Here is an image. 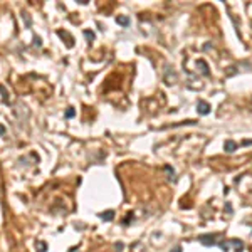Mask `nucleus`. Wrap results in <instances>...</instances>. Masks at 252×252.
Wrapping results in <instances>:
<instances>
[{"label":"nucleus","instance_id":"1","mask_svg":"<svg viewBox=\"0 0 252 252\" xmlns=\"http://www.w3.org/2000/svg\"><path fill=\"white\" fill-rule=\"evenodd\" d=\"M198 240H200L203 245H207V247L219 244V242H217V235H212V234H203V235H200V237H198Z\"/></svg>","mask_w":252,"mask_h":252},{"label":"nucleus","instance_id":"2","mask_svg":"<svg viewBox=\"0 0 252 252\" xmlns=\"http://www.w3.org/2000/svg\"><path fill=\"white\" fill-rule=\"evenodd\" d=\"M210 104L207 103V101H203V99H200L197 103V111H198V114H202V116H207L210 113Z\"/></svg>","mask_w":252,"mask_h":252},{"label":"nucleus","instance_id":"3","mask_svg":"<svg viewBox=\"0 0 252 252\" xmlns=\"http://www.w3.org/2000/svg\"><path fill=\"white\" fill-rule=\"evenodd\" d=\"M234 247L235 252H242L244 250V244H242V240H237V239H232V240H229V247Z\"/></svg>","mask_w":252,"mask_h":252},{"label":"nucleus","instance_id":"4","mask_svg":"<svg viewBox=\"0 0 252 252\" xmlns=\"http://www.w3.org/2000/svg\"><path fill=\"white\" fill-rule=\"evenodd\" d=\"M223 150L227 151V153H234L235 150H237V143L232 140H227L225 143H223Z\"/></svg>","mask_w":252,"mask_h":252},{"label":"nucleus","instance_id":"5","mask_svg":"<svg viewBox=\"0 0 252 252\" xmlns=\"http://www.w3.org/2000/svg\"><path fill=\"white\" fill-rule=\"evenodd\" d=\"M197 66L200 67V72L203 76H210V71H209V66H207V62L203 61V59H200V61L197 62Z\"/></svg>","mask_w":252,"mask_h":252},{"label":"nucleus","instance_id":"6","mask_svg":"<svg viewBox=\"0 0 252 252\" xmlns=\"http://www.w3.org/2000/svg\"><path fill=\"white\" fill-rule=\"evenodd\" d=\"M57 36L62 37V39H67V47H72L74 46V39H72L71 36H69L67 32H62V30H57Z\"/></svg>","mask_w":252,"mask_h":252},{"label":"nucleus","instance_id":"7","mask_svg":"<svg viewBox=\"0 0 252 252\" xmlns=\"http://www.w3.org/2000/svg\"><path fill=\"white\" fill-rule=\"evenodd\" d=\"M116 22H118L119 25H123V27H128V25H130V17H128V15H118V17H116Z\"/></svg>","mask_w":252,"mask_h":252},{"label":"nucleus","instance_id":"8","mask_svg":"<svg viewBox=\"0 0 252 252\" xmlns=\"http://www.w3.org/2000/svg\"><path fill=\"white\" fill-rule=\"evenodd\" d=\"M99 217H101V220H104V222H111L113 217H114V212H113V210H108V212L99 213Z\"/></svg>","mask_w":252,"mask_h":252},{"label":"nucleus","instance_id":"9","mask_svg":"<svg viewBox=\"0 0 252 252\" xmlns=\"http://www.w3.org/2000/svg\"><path fill=\"white\" fill-rule=\"evenodd\" d=\"M36 250H37V252H46V250H47V245H46V242H37V245H36Z\"/></svg>","mask_w":252,"mask_h":252},{"label":"nucleus","instance_id":"10","mask_svg":"<svg viewBox=\"0 0 252 252\" xmlns=\"http://www.w3.org/2000/svg\"><path fill=\"white\" fill-rule=\"evenodd\" d=\"M84 37H86L89 42H93V40H94V32H93V30H84Z\"/></svg>","mask_w":252,"mask_h":252},{"label":"nucleus","instance_id":"11","mask_svg":"<svg viewBox=\"0 0 252 252\" xmlns=\"http://www.w3.org/2000/svg\"><path fill=\"white\" fill-rule=\"evenodd\" d=\"M0 93H2V96H4V101H7L9 99V93H7V89H5L2 84H0Z\"/></svg>","mask_w":252,"mask_h":252},{"label":"nucleus","instance_id":"12","mask_svg":"<svg viewBox=\"0 0 252 252\" xmlns=\"http://www.w3.org/2000/svg\"><path fill=\"white\" fill-rule=\"evenodd\" d=\"M74 114H76L74 108H67V111H66V118H72Z\"/></svg>","mask_w":252,"mask_h":252},{"label":"nucleus","instance_id":"13","mask_svg":"<svg viewBox=\"0 0 252 252\" xmlns=\"http://www.w3.org/2000/svg\"><path fill=\"white\" fill-rule=\"evenodd\" d=\"M34 46H37V47H40L42 46V39H40V37H34Z\"/></svg>","mask_w":252,"mask_h":252},{"label":"nucleus","instance_id":"14","mask_svg":"<svg viewBox=\"0 0 252 252\" xmlns=\"http://www.w3.org/2000/svg\"><path fill=\"white\" fill-rule=\"evenodd\" d=\"M114 249H116L118 252H121V250H123V244H121V242H118V244L114 245Z\"/></svg>","mask_w":252,"mask_h":252},{"label":"nucleus","instance_id":"15","mask_svg":"<svg viewBox=\"0 0 252 252\" xmlns=\"http://www.w3.org/2000/svg\"><path fill=\"white\" fill-rule=\"evenodd\" d=\"M170 252H182V247H180V245H175V247H173Z\"/></svg>","mask_w":252,"mask_h":252},{"label":"nucleus","instance_id":"16","mask_svg":"<svg viewBox=\"0 0 252 252\" xmlns=\"http://www.w3.org/2000/svg\"><path fill=\"white\" fill-rule=\"evenodd\" d=\"M4 135H5V126L0 124V136H4Z\"/></svg>","mask_w":252,"mask_h":252}]
</instances>
